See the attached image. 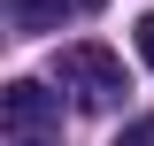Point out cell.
I'll return each mask as SVG.
<instances>
[{
	"mask_svg": "<svg viewBox=\"0 0 154 146\" xmlns=\"http://www.w3.org/2000/svg\"><path fill=\"white\" fill-rule=\"evenodd\" d=\"M54 77L77 92V108H116V100L131 92V85H123V62H116L100 38H77V46H62V54H54Z\"/></svg>",
	"mask_w": 154,
	"mask_h": 146,
	"instance_id": "6da1fadb",
	"label": "cell"
},
{
	"mask_svg": "<svg viewBox=\"0 0 154 146\" xmlns=\"http://www.w3.org/2000/svg\"><path fill=\"white\" fill-rule=\"evenodd\" d=\"M0 123H8V146H62V100L31 77H8L0 85Z\"/></svg>",
	"mask_w": 154,
	"mask_h": 146,
	"instance_id": "7a4b0ae2",
	"label": "cell"
},
{
	"mask_svg": "<svg viewBox=\"0 0 154 146\" xmlns=\"http://www.w3.org/2000/svg\"><path fill=\"white\" fill-rule=\"evenodd\" d=\"M69 8H77V0H8V16H16L23 31H54Z\"/></svg>",
	"mask_w": 154,
	"mask_h": 146,
	"instance_id": "3957f363",
	"label": "cell"
},
{
	"mask_svg": "<svg viewBox=\"0 0 154 146\" xmlns=\"http://www.w3.org/2000/svg\"><path fill=\"white\" fill-rule=\"evenodd\" d=\"M116 146H154V115H139V123H123V131H116Z\"/></svg>",
	"mask_w": 154,
	"mask_h": 146,
	"instance_id": "277c9868",
	"label": "cell"
},
{
	"mask_svg": "<svg viewBox=\"0 0 154 146\" xmlns=\"http://www.w3.org/2000/svg\"><path fill=\"white\" fill-rule=\"evenodd\" d=\"M139 62H146V69H154V8H146V16H139Z\"/></svg>",
	"mask_w": 154,
	"mask_h": 146,
	"instance_id": "5b68a950",
	"label": "cell"
}]
</instances>
